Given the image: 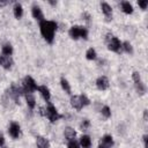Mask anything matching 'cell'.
I'll return each mask as SVG.
<instances>
[{
	"mask_svg": "<svg viewBox=\"0 0 148 148\" xmlns=\"http://www.w3.org/2000/svg\"><path fill=\"white\" fill-rule=\"evenodd\" d=\"M58 29V24L54 22V21H42L39 23V30H40V34L43 36V38L47 42V43H52L53 39H54V34Z\"/></svg>",
	"mask_w": 148,
	"mask_h": 148,
	"instance_id": "cell-1",
	"label": "cell"
},
{
	"mask_svg": "<svg viewBox=\"0 0 148 148\" xmlns=\"http://www.w3.org/2000/svg\"><path fill=\"white\" fill-rule=\"evenodd\" d=\"M105 42H106V45H108V49L112 52H116V53H120L123 51L121 49V42L118 37L113 36L111 32H108L106 34V37H105Z\"/></svg>",
	"mask_w": 148,
	"mask_h": 148,
	"instance_id": "cell-2",
	"label": "cell"
},
{
	"mask_svg": "<svg viewBox=\"0 0 148 148\" xmlns=\"http://www.w3.org/2000/svg\"><path fill=\"white\" fill-rule=\"evenodd\" d=\"M6 92L8 94V96L14 101L15 104H20V97L22 95H24L23 92V89H22V86H18L17 83L13 82L10 84V87L6 90Z\"/></svg>",
	"mask_w": 148,
	"mask_h": 148,
	"instance_id": "cell-3",
	"label": "cell"
},
{
	"mask_svg": "<svg viewBox=\"0 0 148 148\" xmlns=\"http://www.w3.org/2000/svg\"><path fill=\"white\" fill-rule=\"evenodd\" d=\"M68 35L73 39H79V38L87 39L88 38V30L86 27H82V25H73L69 28Z\"/></svg>",
	"mask_w": 148,
	"mask_h": 148,
	"instance_id": "cell-4",
	"label": "cell"
},
{
	"mask_svg": "<svg viewBox=\"0 0 148 148\" xmlns=\"http://www.w3.org/2000/svg\"><path fill=\"white\" fill-rule=\"evenodd\" d=\"M44 116H45L51 123H56V121H58L60 118L64 117L62 114H60V113L58 112V110L56 109V106H54L53 104H51V103H49L47 106L44 109Z\"/></svg>",
	"mask_w": 148,
	"mask_h": 148,
	"instance_id": "cell-5",
	"label": "cell"
},
{
	"mask_svg": "<svg viewBox=\"0 0 148 148\" xmlns=\"http://www.w3.org/2000/svg\"><path fill=\"white\" fill-rule=\"evenodd\" d=\"M37 88H38V86H37L36 81H35L31 76L28 75V76H25V77L23 79L22 89H23V92H24V94H27V92L32 94L35 90H37Z\"/></svg>",
	"mask_w": 148,
	"mask_h": 148,
	"instance_id": "cell-6",
	"label": "cell"
},
{
	"mask_svg": "<svg viewBox=\"0 0 148 148\" xmlns=\"http://www.w3.org/2000/svg\"><path fill=\"white\" fill-rule=\"evenodd\" d=\"M8 134L13 138V139H18L21 135V126L18 123L13 121L10 123L9 127H8Z\"/></svg>",
	"mask_w": 148,
	"mask_h": 148,
	"instance_id": "cell-7",
	"label": "cell"
},
{
	"mask_svg": "<svg viewBox=\"0 0 148 148\" xmlns=\"http://www.w3.org/2000/svg\"><path fill=\"white\" fill-rule=\"evenodd\" d=\"M113 146V138L110 134H105L101 138L97 148H111Z\"/></svg>",
	"mask_w": 148,
	"mask_h": 148,
	"instance_id": "cell-8",
	"label": "cell"
},
{
	"mask_svg": "<svg viewBox=\"0 0 148 148\" xmlns=\"http://www.w3.org/2000/svg\"><path fill=\"white\" fill-rule=\"evenodd\" d=\"M109 80H108V77L106 76H104V75H102V76H98L97 77V80H96V87H97V89L98 90H106L108 88H109Z\"/></svg>",
	"mask_w": 148,
	"mask_h": 148,
	"instance_id": "cell-9",
	"label": "cell"
},
{
	"mask_svg": "<svg viewBox=\"0 0 148 148\" xmlns=\"http://www.w3.org/2000/svg\"><path fill=\"white\" fill-rule=\"evenodd\" d=\"M31 15L37 21H40V22L44 21V14H43V12H42V9L38 5H34L31 7Z\"/></svg>",
	"mask_w": 148,
	"mask_h": 148,
	"instance_id": "cell-10",
	"label": "cell"
},
{
	"mask_svg": "<svg viewBox=\"0 0 148 148\" xmlns=\"http://www.w3.org/2000/svg\"><path fill=\"white\" fill-rule=\"evenodd\" d=\"M101 9L104 14V16L106 17L108 21L112 20V7L108 3V2H102L101 3Z\"/></svg>",
	"mask_w": 148,
	"mask_h": 148,
	"instance_id": "cell-11",
	"label": "cell"
},
{
	"mask_svg": "<svg viewBox=\"0 0 148 148\" xmlns=\"http://www.w3.org/2000/svg\"><path fill=\"white\" fill-rule=\"evenodd\" d=\"M37 90L39 91L40 96L44 98L45 102L50 103V99H51V92H50V89L46 87V86H38Z\"/></svg>",
	"mask_w": 148,
	"mask_h": 148,
	"instance_id": "cell-12",
	"label": "cell"
},
{
	"mask_svg": "<svg viewBox=\"0 0 148 148\" xmlns=\"http://www.w3.org/2000/svg\"><path fill=\"white\" fill-rule=\"evenodd\" d=\"M71 105H72L73 109L80 111V110L83 108V104H82V102H81L80 96H77V95L72 96V97H71Z\"/></svg>",
	"mask_w": 148,
	"mask_h": 148,
	"instance_id": "cell-13",
	"label": "cell"
},
{
	"mask_svg": "<svg viewBox=\"0 0 148 148\" xmlns=\"http://www.w3.org/2000/svg\"><path fill=\"white\" fill-rule=\"evenodd\" d=\"M0 65L5 69H10L13 66V59L8 56H0Z\"/></svg>",
	"mask_w": 148,
	"mask_h": 148,
	"instance_id": "cell-14",
	"label": "cell"
},
{
	"mask_svg": "<svg viewBox=\"0 0 148 148\" xmlns=\"http://www.w3.org/2000/svg\"><path fill=\"white\" fill-rule=\"evenodd\" d=\"M36 145H37V148H50V142L44 136H36Z\"/></svg>",
	"mask_w": 148,
	"mask_h": 148,
	"instance_id": "cell-15",
	"label": "cell"
},
{
	"mask_svg": "<svg viewBox=\"0 0 148 148\" xmlns=\"http://www.w3.org/2000/svg\"><path fill=\"white\" fill-rule=\"evenodd\" d=\"M24 97H25V102H27L28 108H29L30 110H34V109H35V106H36V99H35L34 95H32V94L27 92V94H24Z\"/></svg>",
	"mask_w": 148,
	"mask_h": 148,
	"instance_id": "cell-16",
	"label": "cell"
},
{
	"mask_svg": "<svg viewBox=\"0 0 148 148\" xmlns=\"http://www.w3.org/2000/svg\"><path fill=\"white\" fill-rule=\"evenodd\" d=\"M64 135H65V138H66L68 141H73V140H75V138H76V132H75V130L72 128V127H66L65 131H64Z\"/></svg>",
	"mask_w": 148,
	"mask_h": 148,
	"instance_id": "cell-17",
	"label": "cell"
},
{
	"mask_svg": "<svg viewBox=\"0 0 148 148\" xmlns=\"http://www.w3.org/2000/svg\"><path fill=\"white\" fill-rule=\"evenodd\" d=\"M80 147L81 148H91V139L89 135H82L80 138Z\"/></svg>",
	"mask_w": 148,
	"mask_h": 148,
	"instance_id": "cell-18",
	"label": "cell"
},
{
	"mask_svg": "<svg viewBox=\"0 0 148 148\" xmlns=\"http://www.w3.org/2000/svg\"><path fill=\"white\" fill-rule=\"evenodd\" d=\"M13 13H14L15 18H17V20L21 18L23 16V7H22V5L18 3V2H16L14 5V7H13Z\"/></svg>",
	"mask_w": 148,
	"mask_h": 148,
	"instance_id": "cell-19",
	"label": "cell"
},
{
	"mask_svg": "<svg viewBox=\"0 0 148 148\" xmlns=\"http://www.w3.org/2000/svg\"><path fill=\"white\" fill-rule=\"evenodd\" d=\"M120 7H121V10L125 13V14H132L133 13V6L130 1H123L120 3Z\"/></svg>",
	"mask_w": 148,
	"mask_h": 148,
	"instance_id": "cell-20",
	"label": "cell"
},
{
	"mask_svg": "<svg viewBox=\"0 0 148 148\" xmlns=\"http://www.w3.org/2000/svg\"><path fill=\"white\" fill-rule=\"evenodd\" d=\"M1 52H2V56H8V57H10V56L13 54V46H12V44H10V43L3 44L2 49H1Z\"/></svg>",
	"mask_w": 148,
	"mask_h": 148,
	"instance_id": "cell-21",
	"label": "cell"
},
{
	"mask_svg": "<svg viewBox=\"0 0 148 148\" xmlns=\"http://www.w3.org/2000/svg\"><path fill=\"white\" fill-rule=\"evenodd\" d=\"M60 84H61L62 90H64L66 94H71V91H72V89H71V84H69V82H68L65 77H61V79H60Z\"/></svg>",
	"mask_w": 148,
	"mask_h": 148,
	"instance_id": "cell-22",
	"label": "cell"
},
{
	"mask_svg": "<svg viewBox=\"0 0 148 148\" xmlns=\"http://www.w3.org/2000/svg\"><path fill=\"white\" fill-rule=\"evenodd\" d=\"M134 86H135V89H136V91H138L139 95H145L146 94V86L143 84L142 81L134 82Z\"/></svg>",
	"mask_w": 148,
	"mask_h": 148,
	"instance_id": "cell-23",
	"label": "cell"
},
{
	"mask_svg": "<svg viewBox=\"0 0 148 148\" xmlns=\"http://www.w3.org/2000/svg\"><path fill=\"white\" fill-rule=\"evenodd\" d=\"M121 49H123V51H125L126 53H128V54H132L133 53V46H132V44L130 43V42H124V43H121Z\"/></svg>",
	"mask_w": 148,
	"mask_h": 148,
	"instance_id": "cell-24",
	"label": "cell"
},
{
	"mask_svg": "<svg viewBox=\"0 0 148 148\" xmlns=\"http://www.w3.org/2000/svg\"><path fill=\"white\" fill-rule=\"evenodd\" d=\"M86 58H87L88 60H95V59L97 58V53H96L95 49H92V47L88 49L87 52H86Z\"/></svg>",
	"mask_w": 148,
	"mask_h": 148,
	"instance_id": "cell-25",
	"label": "cell"
},
{
	"mask_svg": "<svg viewBox=\"0 0 148 148\" xmlns=\"http://www.w3.org/2000/svg\"><path fill=\"white\" fill-rule=\"evenodd\" d=\"M101 113H102L103 117L110 118V117H111V109H110L108 105H104V106H102V109H101Z\"/></svg>",
	"mask_w": 148,
	"mask_h": 148,
	"instance_id": "cell-26",
	"label": "cell"
},
{
	"mask_svg": "<svg viewBox=\"0 0 148 148\" xmlns=\"http://www.w3.org/2000/svg\"><path fill=\"white\" fill-rule=\"evenodd\" d=\"M90 127V120L89 119H83L80 123V130L81 131H87Z\"/></svg>",
	"mask_w": 148,
	"mask_h": 148,
	"instance_id": "cell-27",
	"label": "cell"
},
{
	"mask_svg": "<svg viewBox=\"0 0 148 148\" xmlns=\"http://www.w3.org/2000/svg\"><path fill=\"white\" fill-rule=\"evenodd\" d=\"M80 98H81V102H82L83 106H86V105H89V104H90V99H89L84 94L80 95Z\"/></svg>",
	"mask_w": 148,
	"mask_h": 148,
	"instance_id": "cell-28",
	"label": "cell"
},
{
	"mask_svg": "<svg viewBox=\"0 0 148 148\" xmlns=\"http://www.w3.org/2000/svg\"><path fill=\"white\" fill-rule=\"evenodd\" d=\"M138 5H139V7L141 8V9H146L147 7H148V1L147 0H139L138 1Z\"/></svg>",
	"mask_w": 148,
	"mask_h": 148,
	"instance_id": "cell-29",
	"label": "cell"
},
{
	"mask_svg": "<svg viewBox=\"0 0 148 148\" xmlns=\"http://www.w3.org/2000/svg\"><path fill=\"white\" fill-rule=\"evenodd\" d=\"M132 80L134 81V82H138V81H141V76H140V73L139 72H133L132 73Z\"/></svg>",
	"mask_w": 148,
	"mask_h": 148,
	"instance_id": "cell-30",
	"label": "cell"
},
{
	"mask_svg": "<svg viewBox=\"0 0 148 148\" xmlns=\"http://www.w3.org/2000/svg\"><path fill=\"white\" fill-rule=\"evenodd\" d=\"M67 148H81V147H80V145L75 140H73V141H68Z\"/></svg>",
	"mask_w": 148,
	"mask_h": 148,
	"instance_id": "cell-31",
	"label": "cell"
},
{
	"mask_svg": "<svg viewBox=\"0 0 148 148\" xmlns=\"http://www.w3.org/2000/svg\"><path fill=\"white\" fill-rule=\"evenodd\" d=\"M82 17H83V18H84L87 22H89V21H90V15H89L87 12H84V13L82 14Z\"/></svg>",
	"mask_w": 148,
	"mask_h": 148,
	"instance_id": "cell-32",
	"label": "cell"
},
{
	"mask_svg": "<svg viewBox=\"0 0 148 148\" xmlns=\"http://www.w3.org/2000/svg\"><path fill=\"white\" fill-rule=\"evenodd\" d=\"M3 146H5V138L2 133H0V147H3Z\"/></svg>",
	"mask_w": 148,
	"mask_h": 148,
	"instance_id": "cell-33",
	"label": "cell"
},
{
	"mask_svg": "<svg viewBox=\"0 0 148 148\" xmlns=\"http://www.w3.org/2000/svg\"><path fill=\"white\" fill-rule=\"evenodd\" d=\"M143 120L145 121L148 120V111L147 110H143Z\"/></svg>",
	"mask_w": 148,
	"mask_h": 148,
	"instance_id": "cell-34",
	"label": "cell"
},
{
	"mask_svg": "<svg viewBox=\"0 0 148 148\" xmlns=\"http://www.w3.org/2000/svg\"><path fill=\"white\" fill-rule=\"evenodd\" d=\"M142 140H143V146H145V148L147 147V134H145L143 136H142Z\"/></svg>",
	"mask_w": 148,
	"mask_h": 148,
	"instance_id": "cell-35",
	"label": "cell"
},
{
	"mask_svg": "<svg viewBox=\"0 0 148 148\" xmlns=\"http://www.w3.org/2000/svg\"><path fill=\"white\" fill-rule=\"evenodd\" d=\"M7 3H8V1H0V7L1 6H6Z\"/></svg>",
	"mask_w": 148,
	"mask_h": 148,
	"instance_id": "cell-36",
	"label": "cell"
},
{
	"mask_svg": "<svg viewBox=\"0 0 148 148\" xmlns=\"http://www.w3.org/2000/svg\"><path fill=\"white\" fill-rule=\"evenodd\" d=\"M49 3L52 5V6H56L57 5V1H49Z\"/></svg>",
	"mask_w": 148,
	"mask_h": 148,
	"instance_id": "cell-37",
	"label": "cell"
}]
</instances>
